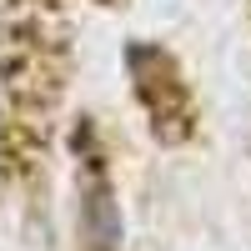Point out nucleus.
<instances>
[{
	"label": "nucleus",
	"instance_id": "1",
	"mask_svg": "<svg viewBox=\"0 0 251 251\" xmlns=\"http://www.w3.org/2000/svg\"><path fill=\"white\" fill-rule=\"evenodd\" d=\"M126 71H131V91L141 100L146 121H151L156 141L181 146L196 136V96L171 50H161L156 40H131L126 46Z\"/></svg>",
	"mask_w": 251,
	"mask_h": 251
},
{
	"label": "nucleus",
	"instance_id": "2",
	"mask_svg": "<svg viewBox=\"0 0 251 251\" xmlns=\"http://www.w3.org/2000/svg\"><path fill=\"white\" fill-rule=\"evenodd\" d=\"M86 236L96 251H116L121 246V211H116V196H111V181L106 171L91 176V191H86Z\"/></svg>",
	"mask_w": 251,
	"mask_h": 251
}]
</instances>
